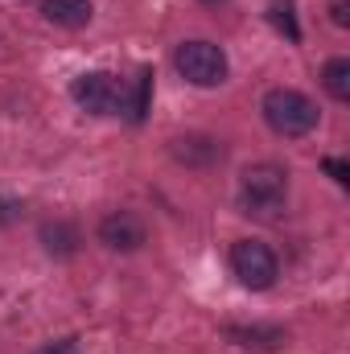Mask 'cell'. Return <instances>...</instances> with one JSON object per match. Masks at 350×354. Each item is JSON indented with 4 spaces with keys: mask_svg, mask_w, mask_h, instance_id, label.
I'll use <instances>...</instances> for the list:
<instances>
[{
    "mask_svg": "<svg viewBox=\"0 0 350 354\" xmlns=\"http://www.w3.org/2000/svg\"><path fill=\"white\" fill-rule=\"evenodd\" d=\"M71 99L87 111V115H120L124 111V87L116 75L107 71H87L71 83Z\"/></svg>",
    "mask_w": 350,
    "mask_h": 354,
    "instance_id": "cell-5",
    "label": "cell"
},
{
    "mask_svg": "<svg viewBox=\"0 0 350 354\" xmlns=\"http://www.w3.org/2000/svg\"><path fill=\"white\" fill-rule=\"evenodd\" d=\"M227 338L243 351H280L284 346V330H276V326H227Z\"/></svg>",
    "mask_w": 350,
    "mask_h": 354,
    "instance_id": "cell-9",
    "label": "cell"
},
{
    "mask_svg": "<svg viewBox=\"0 0 350 354\" xmlns=\"http://www.w3.org/2000/svg\"><path fill=\"white\" fill-rule=\"evenodd\" d=\"M330 21H334L338 29H347L350 25V0H334V4H330Z\"/></svg>",
    "mask_w": 350,
    "mask_h": 354,
    "instance_id": "cell-15",
    "label": "cell"
},
{
    "mask_svg": "<svg viewBox=\"0 0 350 354\" xmlns=\"http://www.w3.org/2000/svg\"><path fill=\"white\" fill-rule=\"evenodd\" d=\"M231 272H235V280H239L243 288L264 292V288L276 284L280 260H276V252H272L268 243H260V239H239V243L231 248Z\"/></svg>",
    "mask_w": 350,
    "mask_h": 354,
    "instance_id": "cell-4",
    "label": "cell"
},
{
    "mask_svg": "<svg viewBox=\"0 0 350 354\" xmlns=\"http://www.w3.org/2000/svg\"><path fill=\"white\" fill-rule=\"evenodd\" d=\"M322 87L330 91V99L347 103L350 99V58H330L322 71Z\"/></svg>",
    "mask_w": 350,
    "mask_h": 354,
    "instance_id": "cell-11",
    "label": "cell"
},
{
    "mask_svg": "<svg viewBox=\"0 0 350 354\" xmlns=\"http://www.w3.org/2000/svg\"><path fill=\"white\" fill-rule=\"evenodd\" d=\"M284 198H288V174L272 161H256L248 165L239 177V202L248 214L256 218H276L284 210Z\"/></svg>",
    "mask_w": 350,
    "mask_h": 354,
    "instance_id": "cell-2",
    "label": "cell"
},
{
    "mask_svg": "<svg viewBox=\"0 0 350 354\" xmlns=\"http://www.w3.org/2000/svg\"><path fill=\"white\" fill-rule=\"evenodd\" d=\"M174 66L190 87H219V83H227V54L214 41H181L174 54Z\"/></svg>",
    "mask_w": 350,
    "mask_h": 354,
    "instance_id": "cell-3",
    "label": "cell"
},
{
    "mask_svg": "<svg viewBox=\"0 0 350 354\" xmlns=\"http://www.w3.org/2000/svg\"><path fill=\"white\" fill-rule=\"evenodd\" d=\"M42 243H46V252H50L54 260H71V256L79 252V231H75L71 223L54 218V223L42 227Z\"/></svg>",
    "mask_w": 350,
    "mask_h": 354,
    "instance_id": "cell-10",
    "label": "cell"
},
{
    "mask_svg": "<svg viewBox=\"0 0 350 354\" xmlns=\"http://www.w3.org/2000/svg\"><path fill=\"white\" fill-rule=\"evenodd\" d=\"M177 165H190V169H210L214 161H223V145L214 136H202V132H190V136H177L169 145Z\"/></svg>",
    "mask_w": 350,
    "mask_h": 354,
    "instance_id": "cell-7",
    "label": "cell"
},
{
    "mask_svg": "<svg viewBox=\"0 0 350 354\" xmlns=\"http://www.w3.org/2000/svg\"><path fill=\"white\" fill-rule=\"evenodd\" d=\"M268 21H272V29L284 33L288 41H301V25H297V8H293V0H272V4H268Z\"/></svg>",
    "mask_w": 350,
    "mask_h": 354,
    "instance_id": "cell-12",
    "label": "cell"
},
{
    "mask_svg": "<svg viewBox=\"0 0 350 354\" xmlns=\"http://www.w3.org/2000/svg\"><path fill=\"white\" fill-rule=\"evenodd\" d=\"M99 243L107 252H140L149 243V227L132 210H111L99 218Z\"/></svg>",
    "mask_w": 350,
    "mask_h": 354,
    "instance_id": "cell-6",
    "label": "cell"
},
{
    "mask_svg": "<svg viewBox=\"0 0 350 354\" xmlns=\"http://www.w3.org/2000/svg\"><path fill=\"white\" fill-rule=\"evenodd\" d=\"M202 4H223V0H202Z\"/></svg>",
    "mask_w": 350,
    "mask_h": 354,
    "instance_id": "cell-17",
    "label": "cell"
},
{
    "mask_svg": "<svg viewBox=\"0 0 350 354\" xmlns=\"http://www.w3.org/2000/svg\"><path fill=\"white\" fill-rule=\"evenodd\" d=\"M42 17L58 29H83V25H91L95 8H91V0H42Z\"/></svg>",
    "mask_w": 350,
    "mask_h": 354,
    "instance_id": "cell-8",
    "label": "cell"
},
{
    "mask_svg": "<svg viewBox=\"0 0 350 354\" xmlns=\"http://www.w3.org/2000/svg\"><path fill=\"white\" fill-rule=\"evenodd\" d=\"M37 354H75V342L66 338V342H54V346H46V351H37Z\"/></svg>",
    "mask_w": 350,
    "mask_h": 354,
    "instance_id": "cell-16",
    "label": "cell"
},
{
    "mask_svg": "<svg viewBox=\"0 0 350 354\" xmlns=\"http://www.w3.org/2000/svg\"><path fill=\"white\" fill-rule=\"evenodd\" d=\"M326 174L334 177L338 185H350V165L347 161H338V157H326Z\"/></svg>",
    "mask_w": 350,
    "mask_h": 354,
    "instance_id": "cell-14",
    "label": "cell"
},
{
    "mask_svg": "<svg viewBox=\"0 0 350 354\" xmlns=\"http://www.w3.org/2000/svg\"><path fill=\"white\" fill-rule=\"evenodd\" d=\"M260 111L268 120V128L276 136H284V140H301V136H309L317 128V103L293 87H272L264 95Z\"/></svg>",
    "mask_w": 350,
    "mask_h": 354,
    "instance_id": "cell-1",
    "label": "cell"
},
{
    "mask_svg": "<svg viewBox=\"0 0 350 354\" xmlns=\"http://www.w3.org/2000/svg\"><path fill=\"white\" fill-rule=\"evenodd\" d=\"M149 99H153V71H140V79H136V99H132V107H128L132 124H140V120L149 115Z\"/></svg>",
    "mask_w": 350,
    "mask_h": 354,
    "instance_id": "cell-13",
    "label": "cell"
}]
</instances>
